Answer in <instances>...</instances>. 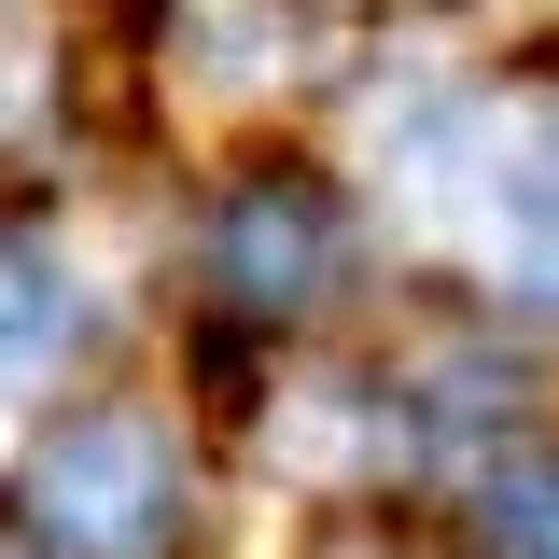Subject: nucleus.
Masks as SVG:
<instances>
[{
  "mask_svg": "<svg viewBox=\"0 0 559 559\" xmlns=\"http://www.w3.org/2000/svg\"><path fill=\"white\" fill-rule=\"evenodd\" d=\"M0 476L28 503L43 559H168V532H182V448L127 406H70L43 433H14Z\"/></svg>",
  "mask_w": 559,
  "mask_h": 559,
  "instance_id": "f257e3e1",
  "label": "nucleus"
},
{
  "mask_svg": "<svg viewBox=\"0 0 559 559\" xmlns=\"http://www.w3.org/2000/svg\"><path fill=\"white\" fill-rule=\"evenodd\" d=\"M448 238H462L518 308H559V112H503V127H489V168H476V197H462Z\"/></svg>",
  "mask_w": 559,
  "mask_h": 559,
  "instance_id": "f03ea898",
  "label": "nucleus"
},
{
  "mask_svg": "<svg viewBox=\"0 0 559 559\" xmlns=\"http://www.w3.org/2000/svg\"><path fill=\"white\" fill-rule=\"evenodd\" d=\"M84 336H98V280L70 266V238L57 224H0V406H28Z\"/></svg>",
  "mask_w": 559,
  "mask_h": 559,
  "instance_id": "7ed1b4c3",
  "label": "nucleus"
},
{
  "mask_svg": "<svg viewBox=\"0 0 559 559\" xmlns=\"http://www.w3.org/2000/svg\"><path fill=\"white\" fill-rule=\"evenodd\" d=\"M210 280L238 308H308L336 280V210L308 197V182H252V197L210 224Z\"/></svg>",
  "mask_w": 559,
  "mask_h": 559,
  "instance_id": "20e7f679",
  "label": "nucleus"
},
{
  "mask_svg": "<svg viewBox=\"0 0 559 559\" xmlns=\"http://www.w3.org/2000/svg\"><path fill=\"white\" fill-rule=\"evenodd\" d=\"M489 559H559V476H489Z\"/></svg>",
  "mask_w": 559,
  "mask_h": 559,
  "instance_id": "39448f33",
  "label": "nucleus"
},
{
  "mask_svg": "<svg viewBox=\"0 0 559 559\" xmlns=\"http://www.w3.org/2000/svg\"><path fill=\"white\" fill-rule=\"evenodd\" d=\"M294 462H308V476L364 462V378H336V392H308V406H294Z\"/></svg>",
  "mask_w": 559,
  "mask_h": 559,
  "instance_id": "423d86ee",
  "label": "nucleus"
},
{
  "mask_svg": "<svg viewBox=\"0 0 559 559\" xmlns=\"http://www.w3.org/2000/svg\"><path fill=\"white\" fill-rule=\"evenodd\" d=\"M0 462H14V406H0Z\"/></svg>",
  "mask_w": 559,
  "mask_h": 559,
  "instance_id": "0eeeda50",
  "label": "nucleus"
}]
</instances>
